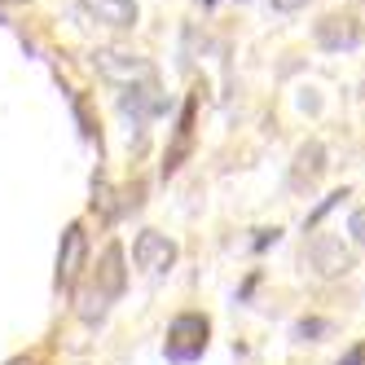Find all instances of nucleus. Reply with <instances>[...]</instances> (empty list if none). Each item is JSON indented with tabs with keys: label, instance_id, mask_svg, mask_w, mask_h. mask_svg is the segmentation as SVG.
I'll return each mask as SVG.
<instances>
[{
	"label": "nucleus",
	"instance_id": "20e7f679",
	"mask_svg": "<svg viewBox=\"0 0 365 365\" xmlns=\"http://www.w3.org/2000/svg\"><path fill=\"white\" fill-rule=\"evenodd\" d=\"M308 264L322 277H344L352 269V251L344 247L339 233H312L308 238Z\"/></svg>",
	"mask_w": 365,
	"mask_h": 365
},
{
	"label": "nucleus",
	"instance_id": "7ed1b4c3",
	"mask_svg": "<svg viewBox=\"0 0 365 365\" xmlns=\"http://www.w3.org/2000/svg\"><path fill=\"white\" fill-rule=\"evenodd\" d=\"M97 291L84 295V308H80V317L84 322H101L106 317V304L123 291V251L119 247H106V255H101V269H97Z\"/></svg>",
	"mask_w": 365,
	"mask_h": 365
},
{
	"label": "nucleus",
	"instance_id": "f257e3e1",
	"mask_svg": "<svg viewBox=\"0 0 365 365\" xmlns=\"http://www.w3.org/2000/svg\"><path fill=\"white\" fill-rule=\"evenodd\" d=\"M93 62H97V75H101V80H110V84H119V88L154 84V66H150V58L133 53V48H97Z\"/></svg>",
	"mask_w": 365,
	"mask_h": 365
},
{
	"label": "nucleus",
	"instance_id": "dca6fc26",
	"mask_svg": "<svg viewBox=\"0 0 365 365\" xmlns=\"http://www.w3.org/2000/svg\"><path fill=\"white\" fill-rule=\"evenodd\" d=\"M277 233H282V229H259V238H255V251H264L269 242H277Z\"/></svg>",
	"mask_w": 365,
	"mask_h": 365
},
{
	"label": "nucleus",
	"instance_id": "423d86ee",
	"mask_svg": "<svg viewBox=\"0 0 365 365\" xmlns=\"http://www.w3.org/2000/svg\"><path fill=\"white\" fill-rule=\"evenodd\" d=\"M119 110H123V119L133 123V128H141L145 119H154V115L168 110V97L159 93V84H137V88H123Z\"/></svg>",
	"mask_w": 365,
	"mask_h": 365
},
{
	"label": "nucleus",
	"instance_id": "4468645a",
	"mask_svg": "<svg viewBox=\"0 0 365 365\" xmlns=\"http://www.w3.org/2000/svg\"><path fill=\"white\" fill-rule=\"evenodd\" d=\"M339 365H365V344H352L348 356H339Z\"/></svg>",
	"mask_w": 365,
	"mask_h": 365
},
{
	"label": "nucleus",
	"instance_id": "6e6552de",
	"mask_svg": "<svg viewBox=\"0 0 365 365\" xmlns=\"http://www.w3.org/2000/svg\"><path fill=\"white\" fill-rule=\"evenodd\" d=\"M80 9H84L93 22H101V27H115V31H133L137 18H141L137 0H80Z\"/></svg>",
	"mask_w": 365,
	"mask_h": 365
},
{
	"label": "nucleus",
	"instance_id": "0eeeda50",
	"mask_svg": "<svg viewBox=\"0 0 365 365\" xmlns=\"http://www.w3.org/2000/svg\"><path fill=\"white\" fill-rule=\"evenodd\" d=\"M317 44L326 48V53H352V48L361 44V22L352 14H330L317 22Z\"/></svg>",
	"mask_w": 365,
	"mask_h": 365
},
{
	"label": "nucleus",
	"instance_id": "39448f33",
	"mask_svg": "<svg viewBox=\"0 0 365 365\" xmlns=\"http://www.w3.org/2000/svg\"><path fill=\"white\" fill-rule=\"evenodd\" d=\"M133 259L145 273H168L176 264V242L168 238V233H159V229H141L137 242H133Z\"/></svg>",
	"mask_w": 365,
	"mask_h": 365
},
{
	"label": "nucleus",
	"instance_id": "f03ea898",
	"mask_svg": "<svg viewBox=\"0 0 365 365\" xmlns=\"http://www.w3.org/2000/svg\"><path fill=\"white\" fill-rule=\"evenodd\" d=\"M207 334H212V322H207L202 312H180V317L168 326V344H163L168 361H176V365L198 361L207 352Z\"/></svg>",
	"mask_w": 365,
	"mask_h": 365
},
{
	"label": "nucleus",
	"instance_id": "1a4fd4ad",
	"mask_svg": "<svg viewBox=\"0 0 365 365\" xmlns=\"http://www.w3.org/2000/svg\"><path fill=\"white\" fill-rule=\"evenodd\" d=\"M84 255H88L84 229L71 225V229L62 233V255H58V282H62V286H75V277H80V269H84Z\"/></svg>",
	"mask_w": 365,
	"mask_h": 365
},
{
	"label": "nucleus",
	"instance_id": "f8f14e48",
	"mask_svg": "<svg viewBox=\"0 0 365 365\" xmlns=\"http://www.w3.org/2000/svg\"><path fill=\"white\" fill-rule=\"evenodd\" d=\"M344 198H348V190H334V194H326V198H322V207H317V212H312V216H308V229H312V233H317V225H322V216H326V212H334V207H339V202H344Z\"/></svg>",
	"mask_w": 365,
	"mask_h": 365
},
{
	"label": "nucleus",
	"instance_id": "a211bd4d",
	"mask_svg": "<svg viewBox=\"0 0 365 365\" xmlns=\"http://www.w3.org/2000/svg\"><path fill=\"white\" fill-rule=\"evenodd\" d=\"M207 5H216V0H207Z\"/></svg>",
	"mask_w": 365,
	"mask_h": 365
},
{
	"label": "nucleus",
	"instance_id": "9d476101",
	"mask_svg": "<svg viewBox=\"0 0 365 365\" xmlns=\"http://www.w3.org/2000/svg\"><path fill=\"white\" fill-rule=\"evenodd\" d=\"M322 172H326V150H322V141L299 145L295 168H291V185H295V190H312V185L322 180Z\"/></svg>",
	"mask_w": 365,
	"mask_h": 365
},
{
	"label": "nucleus",
	"instance_id": "f3484780",
	"mask_svg": "<svg viewBox=\"0 0 365 365\" xmlns=\"http://www.w3.org/2000/svg\"><path fill=\"white\" fill-rule=\"evenodd\" d=\"M14 365H27V361H14Z\"/></svg>",
	"mask_w": 365,
	"mask_h": 365
},
{
	"label": "nucleus",
	"instance_id": "ddd939ff",
	"mask_svg": "<svg viewBox=\"0 0 365 365\" xmlns=\"http://www.w3.org/2000/svg\"><path fill=\"white\" fill-rule=\"evenodd\" d=\"M348 233H352V242L365 247V207H356V212L348 216Z\"/></svg>",
	"mask_w": 365,
	"mask_h": 365
},
{
	"label": "nucleus",
	"instance_id": "2eb2a0df",
	"mask_svg": "<svg viewBox=\"0 0 365 365\" xmlns=\"http://www.w3.org/2000/svg\"><path fill=\"white\" fill-rule=\"evenodd\" d=\"M304 5H308V0H273L277 14H295V9H304Z\"/></svg>",
	"mask_w": 365,
	"mask_h": 365
},
{
	"label": "nucleus",
	"instance_id": "9b49d317",
	"mask_svg": "<svg viewBox=\"0 0 365 365\" xmlns=\"http://www.w3.org/2000/svg\"><path fill=\"white\" fill-rule=\"evenodd\" d=\"M326 330H330V322H322V317H304V322H295V339H299V344H317Z\"/></svg>",
	"mask_w": 365,
	"mask_h": 365
}]
</instances>
